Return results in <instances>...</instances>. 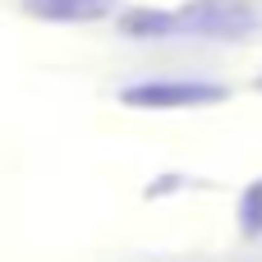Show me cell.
<instances>
[{
    "label": "cell",
    "mask_w": 262,
    "mask_h": 262,
    "mask_svg": "<svg viewBox=\"0 0 262 262\" xmlns=\"http://www.w3.org/2000/svg\"><path fill=\"white\" fill-rule=\"evenodd\" d=\"M180 32H198V37H239L253 28V5L249 0H193L180 14Z\"/></svg>",
    "instance_id": "1"
},
{
    "label": "cell",
    "mask_w": 262,
    "mask_h": 262,
    "mask_svg": "<svg viewBox=\"0 0 262 262\" xmlns=\"http://www.w3.org/2000/svg\"><path fill=\"white\" fill-rule=\"evenodd\" d=\"M226 88L216 83H138V88H124L120 101L124 106H143V111H180V106H212L221 101Z\"/></svg>",
    "instance_id": "2"
},
{
    "label": "cell",
    "mask_w": 262,
    "mask_h": 262,
    "mask_svg": "<svg viewBox=\"0 0 262 262\" xmlns=\"http://www.w3.org/2000/svg\"><path fill=\"white\" fill-rule=\"evenodd\" d=\"M23 9L51 23H88V18L111 14V0H23Z\"/></svg>",
    "instance_id": "3"
},
{
    "label": "cell",
    "mask_w": 262,
    "mask_h": 262,
    "mask_svg": "<svg viewBox=\"0 0 262 262\" xmlns=\"http://www.w3.org/2000/svg\"><path fill=\"white\" fill-rule=\"evenodd\" d=\"M124 32L129 37H166V32H180V18L175 14H157V9H134L124 18Z\"/></svg>",
    "instance_id": "4"
}]
</instances>
